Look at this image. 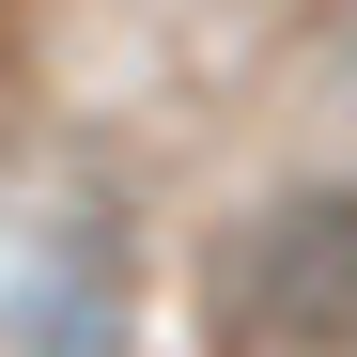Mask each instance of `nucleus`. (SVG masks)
<instances>
[{"label": "nucleus", "instance_id": "f257e3e1", "mask_svg": "<svg viewBox=\"0 0 357 357\" xmlns=\"http://www.w3.org/2000/svg\"><path fill=\"white\" fill-rule=\"evenodd\" d=\"M218 342H249V357H357V187H280L218 249Z\"/></svg>", "mask_w": 357, "mask_h": 357}]
</instances>
